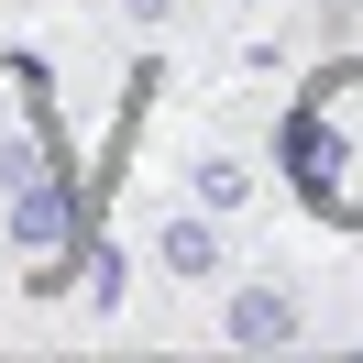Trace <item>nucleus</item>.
<instances>
[{
  "label": "nucleus",
  "mask_w": 363,
  "mask_h": 363,
  "mask_svg": "<svg viewBox=\"0 0 363 363\" xmlns=\"http://www.w3.org/2000/svg\"><path fill=\"white\" fill-rule=\"evenodd\" d=\"M286 165H297V187H308L330 220H363V67L319 77V89L297 99V121H286Z\"/></svg>",
  "instance_id": "obj_1"
},
{
  "label": "nucleus",
  "mask_w": 363,
  "mask_h": 363,
  "mask_svg": "<svg viewBox=\"0 0 363 363\" xmlns=\"http://www.w3.org/2000/svg\"><path fill=\"white\" fill-rule=\"evenodd\" d=\"M165 275H220V231H209V220H165Z\"/></svg>",
  "instance_id": "obj_3"
},
{
  "label": "nucleus",
  "mask_w": 363,
  "mask_h": 363,
  "mask_svg": "<svg viewBox=\"0 0 363 363\" xmlns=\"http://www.w3.org/2000/svg\"><path fill=\"white\" fill-rule=\"evenodd\" d=\"M121 11H133V23H165V0H121Z\"/></svg>",
  "instance_id": "obj_5"
},
{
  "label": "nucleus",
  "mask_w": 363,
  "mask_h": 363,
  "mask_svg": "<svg viewBox=\"0 0 363 363\" xmlns=\"http://www.w3.org/2000/svg\"><path fill=\"white\" fill-rule=\"evenodd\" d=\"M242 341H264V330H286V297H242V319H231Z\"/></svg>",
  "instance_id": "obj_4"
},
{
  "label": "nucleus",
  "mask_w": 363,
  "mask_h": 363,
  "mask_svg": "<svg viewBox=\"0 0 363 363\" xmlns=\"http://www.w3.org/2000/svg\"><path fill=\"white\" fill-rule=\"evenodd\" d=\"M55 199H67V177H55V143H45V121H33L23 99L0 89V231L33 253V242L55 231Z\"/></svg>",
  "instance_id": "obj_2"
}]
</instances>
